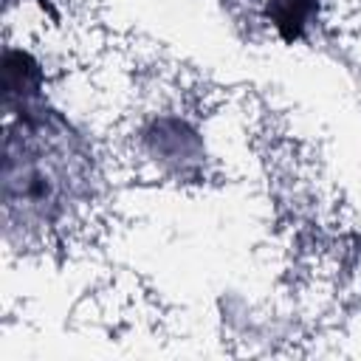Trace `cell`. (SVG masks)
Here are the masks:
<instances>
[{"label": "cell", "instance_id": "cell-1", "mask_svg": "<svg viewBox=\"0 0 361 361\" xmlns=\"http://www.w3.org/2000/svg\"><path fill=\"white\" fill-rule=\"evenodd\" d=\"M3 65L6 214L20 223H51L85 183L90 155L68 118L48 107L39 65L23 51H6Z\"/></svg>", "mask_w": 361, "mask_h": 361}, {"label": "cell", "instance_id": "cell-2", "mask_svg": "<svg viewBox=\"0 0 361 361\" xmlns=\"http://www.w3.org/2000/svg\"><path fill=\"white\" fill-rule=\"evenodd\" d=\"M265 17L285 42H296L313 28L319 17V0H268Z\"/></svg>", "mask_w": 361, "mask_h": 361}]
</instances>
